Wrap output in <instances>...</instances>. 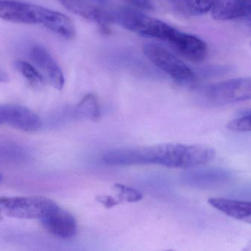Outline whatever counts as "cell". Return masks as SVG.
I'll return each mask as SVG.
<instances>
[{
  "instance_id": "1",
  "label": "cell",
  "mask_w": 251,
  "mask_h": 251,
  "mask_svg": "<svg viewBox=\"0 0 251 251\" xmlns=\"http://www.w3.org/2000/svg\"><path fill=\"white\" fill-rule=\"evenodd\" d=\"M215 155V151L208 147L162 144L115 148L105 152L102 161L111 166L157 164L170 168L193 169L212 161Z\"/></svg>"
},
{
  "instance_id": "2",
  "label": "cell",
  "mask_w": 251,
  "mask_h": 251,
  "mask_svg": "<svg viewBox=\"0 0 251 251\" xmlns=\"http://www.w3.org/2000/svg\"><path fill=\"white\" fill-rule=\"evenodd\" d=\"M0 19L23 25H39L67 39L75 36L73 20L58 11L27 2L0 1Z\"/></svg>"
},
{
  "instance_id": "3",
  "label": "cell",
  "mask_w": 251,
  "mask_h": 251,
  "mask_svg": "<svg viewBox=\"0 0 251 251\" xmlns=\"http://www.w3.org/2000/svg\"><path fill=\"white\" fill-rule=\"evenodd\" d=\"M250 77H237L204 86L198 92V102L204 106L218 107L249 100Z\"/></svg>"
},
{
  "instance_id": "4",
  "label": "cell",
  "mask_w": 251,
  "mask_h": 251,
  "mask_svg": "<svg viewBox=\"0 0 251 251\" xmlns=\"http://www.w3.org/2000/svg\"><path fill=\"white\" fill-rule=\"evenodd\" d=\"M145 56L157 68L182 85L195 83V74L183 61L161 45L148 43L142 48Z\"/></svg>"
},
{
  "instance_id": "5",
  "label": "cell",
  "mask_w": 251,
  "mask_h": 251,
  "mask_svg": "<svg viewBox=\"0 0 251 251\" xmlns=\"http://www.w3.org/2000/svg\"><path fill=\"white\" fill-rule=\"evenodd\" d=\"M116 20L124 28L141 36L167 40L174 27L158 19L150 17L136 8H123Z\"/></svg>"
},
{
  "instance_id": "6",
  "label": "cell",
  "mask_w": 251,
  "mask_h": 251,
  "mask_svg": "<svg viewBox=\"0 0 251 251\" xmlns=\"http://www.w3.org/2000/svg\"><path fill=\"white\" fill-rule=\"evenodd\" d=\"M58 206L44 197H1L0 216L17 219H41Z\"/></svg>"
},
{
  "instance_id": "7",
  "label": "cell",
  "mask_w": 251,
  "mask_h": 251,
  "mask_svg": "<svg viewBox=\"0 0 251 251\" xmlns=\"http://www.w3.org/2000/svg\"><path fill=\"white\" fill-rule=\"evenodd\" d=\"M58 2L73 13L99 26L103 33L109 32V25L114 20L113 14L105 8L102 0H58Z\"/></svg>"
},
{
  "instance_id": "8",
  "label": "cell",
  "mask_w": 251,
  "mask_h": 251,
  "mask_svg": "<svg viewBox=\"0 0 251 251\" xmlns=\"http://www.w3.org/2000/svg\"><path fill=\"white\" fill-rule=\"evenodd\" d=\"M8 124L26 132H36L42 126L37 114L27 107L17 104L0 105V125Z\"/></svg>"
},
{
  "instance_id": "9",
  "label": "cell",
  "mask_w": 251,
  "mask_h": 251,
  "mask_svg": "<svg viewBox=\"0 0 251 251\" xmlns=\"http://www.w3.org/2000/svg\"><path fill=\"white\" fill-rule=\"evenodd\" d=\"M167 41L176 52L191 62H201L206 58V44L198 36L175 28Z\"/></svg>"
},
{
  "instance_id": "10",
  "label": "cell",
  "mask_w": 251,
  "mask_h": 251,
  "mask_svg": "<svg viewBox=\"0 0 251 251\" xmlns=\"http://www.w3.org/2000/svg\"><path fill=\"white\" fill-rule=\"evenodd\" d=\"M41 222L47 231L61 239H71L77 233L75 217L58 205L42 217Z\"/></svg>"
},
{
  "instance_id": "11",
  "label": "cell",
  "mask_w": 251,
  "mask_h": 251,
  "mask_svg": "<svg viewBox=\"0 0 251 251\" xmlns=\"http://www.w3.org/2000/svg\"><path fill=\"white\" fill-rule=\"evenodd\" d=\"M29 55L32 61L45 73L52 87L61 90L65 82L64 74L49 51L43 47L35 46L30 49Z\"/></svg>"
},
{
  "instance_id": "12",
  "label": "cell",
  "mask_w": 251,
  "mask_h": 251,
  "mask_svg": "<svg viewBox=\"0 0 251 251\" xmlns=\"http://www.w3.org/2000/svg\"><path fill=\"white\" fill-rule=\"evenodd\" d=\"M217 21H230L250 17L251 0H215L211 9Z\"/></svg>"
},
{
  "instance_id": "13",
  "label": "cell",
  "mask_w": 251,
  "mask_h": 251,
  "mask_svg": "<svg viewBox=\"0 0 251 251\" xmlns=\"http://www.w3.org/2000/svg\"><path fill=\"white\" fill-rule=\"evenodd\" d=\"M208 203L228 217L246 223H251V202L226 198H211L208 199Z\"/></svg>"
},
{
  "instance_id": "14",
  "label": "cell",
  "mask_w": 251,
  "mask_h": 251,
  "mask_svg": "<svg viewBox=\"0 0 251 251\" xmlns=\"http://www.w3.org/2000/svg\"><path fill=\"white\" fill-rule=\"evenodd\" d=\"M188 175L186 180L198 187L217 186L228 178L227 173L219 170H197Z\"/></svg>"
},
{
  "instance_id": "15",
  "label": "cell",
  "mask_w": 251,
  "mask_h": 251,
  "mask_svg": "<svg viewBox=\"0 0 251 251\" xmlns=\"http://www.w3.org/2000/svg\"><path fill=\"white\" fill-rule=\"evenodd\" d=\"M76 113L79 117L91 121L99 120L100 110L96 97L92 94L86 95L77 105Z\"/></svg>"
},
{
  "instance_id": "16",
  "label": "cell",
  "mask_w": 251,
  "mask_h": 251,
  "mask_svg": "<svg viewBox=\"0 0 251 251\" xmlns=\"http://www.w3.org/2000/svg\"><path fill=\"white\" fill-rule=\"evenodd\" d=\"M15 67L31 86L39 87L45 85L43 76L31 64L25 61H17L15 62Z\"/></svg>"
},
{
  "instance_id": "17",
  "label": "cell",
  "mask_w": 251,
  "mask_h": 251,
  "mask_svg": "<svg viewBox=\"0 0 251 251\" xmlns=\"http://www.w3.org/2000/svg\"><path fill=\"white\" fill-rule=\"evenodd\" d=\"M183 9L191 15H203L211 11L215 0H180Z\"/></svg>"
},
{
  "instance_id": "18",
  "label": "cell",
  "mask_w": 251,
  "mask_h": 251,
  "mask_svg": "<svg viewBox=\"0 0 251 251\" xmlns=\"http://www.w3.org/2000/svg\"><path fill=\"white\" fill-rule=\"evenodd\" d=\"M114 187L118 192L117 199L120 202L121 201L129 202H138L143 198V195L139 191L130 186L117 183L114 185Z\"/></svg>"
},
{
  "instance_id": "19",
  "label": "cell",
  "mask_w": 251,
  "mask_h": 251,
  "mask_svg": "<svg viewBox=\"0 0 251 251\" xmlns=\"http://www.w3.org/2000/svg\"><path fill=\"white\" fill-rule=\"evenodd\" d=\"M228 130L232 131L249 132L251 130V114L243 117L234 119L227 123L226 126Z\"/></svg>"
},
{
  "instance_id": "20",
  "label": "cell",
  "mask_w": 251,
  "mask_h": 251,
  "mask_svg": "<svg viewBox=\"0 0 251 251\" xmlns=\"http://www.w3.org/2000/svg\"><path fill=\"white\" fill-rule=\"evenodd\" d=\"M126 1L139 10L152 11L155 8V5L152 0H126Z\"/></svg>"
},
{
  "instance_id": "21",
  "label": "cell",
  "mask_w": 251,
  "mask_h": 251,
  "mask_svg": "<svg viewBox=\"0 0 251 251\" xmlns=\"http://www.w3.org/2000/svg\"><path fill=\"white\" fill-rule=\"evenodd\" d=\"M98 202L104 205L106 208H112L114 205L120 203L118 199L112 198L111 196H100L98 198Z\"/></svg>"
},
{
  "instance_id": "22",
  "label": "cell",
  "mask_w": 251,
  "mask_h": 251,
  "mask_svg": "<svg viewBox=\"0 0 251 251\" xmlns=\"http://www.w3.org/2000/svg\"><path fill=\"white\" fill-rule=\"evenodd\" d=\"M3 180V176L0 173V182H2Z\"/></svg>"
}]
</instances>
